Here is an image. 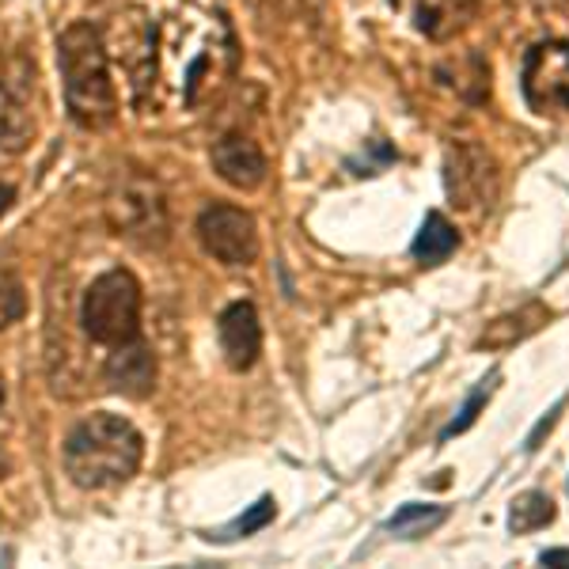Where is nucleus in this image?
Returning a JSON list of instances; mask_svg holds the SVG:
<instances>
[{
    "mask_svg": "<svg viewBox=\"0 0 569 569\" xmlns=\"http://www.w3.org/2000/svg\"><path fill=\"white\" fill-rule=\"evenodd\" d=\"M114 34H118L114 58L126 72V80H130L133 103L144 107L156 91V23L144 20L141 8H130V12L114 20Z\"/></svg>",
    "mask_w": 569,
    "mask_h": 569,
    "instance_id": "6e6552de",
    "label": "nucleus"
},
{
    "mask_svg": "<svg viewBox=\"0 0 569 569\" xmlns=\"http://www.w3.org/2000/svg\"><path fill=\"white\" fill-rule=\"evenodd\" d=\"M493 380H498V372H490V380H482L479 388H475L471 395H467V402H463L460 418H452V421H448V426H445V433H440V437L448 440V437H456V433H467V429L475 426V418H479V410L486 407V399H490V395H493Z\"/></svg>",
    "mask_w": 569,
    "mask_h": 569,
    "instance_id": "6ab92c4d",
    "label": "nucleus"
},
{
    "mask_svg": "<svg viewBox=\"0 0 569 569\" xmlns=\"http://www.w3.org/2000/svg\"><path fill=\"white\" fill-rule=\"evenodd\" d=\"M0 407H4V376H0Z\"/></svg>",
    "mask_w": 569,
    "mask_h": 569,
    "instance_id": "393cba45",
    "label": "nucleus"
},
{
    "mask_svg": "<svg viewBox=\"0 0 569 569\" xmlns=\"http://www.w3.org/2000/svg\"><path fill=\"white\" fill-rule=\"evenodd\" d=\"M58 66L69 118L80 130H107L118 118V91L110 80V50L99 27L69 23L58 39Z\"/></svg>",
    "mask_w": 569,
    "mask_h": 569,
    "instance_id": "7ed1b4c3",
    "label": "nucleus"
},
{
    "mask_svg": "<svg viewBox=\"0 0 569 569\" xmlns=\"http://www.w3.org/2000/svg\"><path fill=\"white\" fill-rule=\"evenodd\" d=\"M555 520V501L547 498L543 490H528L520 498H512L509 505V531L512 536H528V531H539Z\"/></svg>",
    "mask_w": 569,
    "mask_h": 569,
    "instance_id": "f3484780",
    "label": "nucleus"
},
{
    "mask_svg": "<svg viewBox=\"0 0 569 569\" xmlns=\"http://www.w3.org/2000/svg\"><path fill=\"white\" fill-rule=\"evenodd\" d=\"M12 198H16V190H12V187H0V213H4V209L12 206Z\"/></svg>",
    "mask_w": 569,
    "mask_h": 569,
    "instance_id": "b1692460",
    "label": "nucleus"
},
{
    "mask_svg": "<svg viewBox=\"0 0 569 569\" xmlns=\"http://www.w3.org/2000/svg\"><path fill=\"white\" fill-rule=\"evenodd\" d=\"M547 319H550V311L539 305V300H531V305H520L517 311H505V316L490 319L479 338V346L482 350H509V346H517L536 335Z\"/></svg>",
    "mask_w": 569,
    "mask_h": 569,
    "instance_id": "ddd939ff",
    "label": "nucleus"
},
{
    "mask_svg": "<svg viewBox=\"0 0 569 569\" xmlns=\"http://www.w3.org/2000/svg\"><path fill=\"white\" fill-rule=\"evenodd\" d=\"M539 562H543V566H569V547L543 550V555H539Z\"/></svg>",
    "mask_w": 569,
    "mask_h": 569,
    "instance_id": "5701e85b",
    "label": "nucleus"
},
{
    "mask_svg": "<svg viewBox=\"0 0 569 569\" xmlns=\"http://www.w3.org/2000/svg\"><path fill=\"white\" fill-rule=\"evenodd\" d=\"M107 220L114 228V236L130 240L144 251H160L171 240V217H168V198H163L160 182L149 176H122L107 194Z\"/></svg>",
    "mask_w": 569,
    "mask_h": 569,
    "instance_id": "39448f33",
    "label": "nucleus"
},
{
    "mask_svg": "<svg viewBox=\"0 0 569 569\" xmlns=\"http://www.w3.org/2000/svg\"><path fill=\"white\" fill-rule=\"evenodd\" d=\"M31 137L34 122L27 107L8 88H0V156H20L31 144Z\"/></svg>",
    "mask_w": 569,
    "mask_h": 569,
    "instance_id": "dca6fc26",
    "label": "nucleus"
},
{
    "mask_svg": "<svg viewBox=\"0 0 569 569\" xmlns=\"http://www.w3.org/2000/svg\"><path fill=\"white\" fill-rule=\"evenodd\" d=\"M448 194L463 209H490L493 194H498V176H493L490 156L475 149V144H460V149L448 152Z\"/></svg>",
    "mask_w": 569,
    "mask_h": 569,
    "instance_id": "1a4fd4ad",
    "label": "nucleus"
},
{
    "mask_svg": "<svg viewBox=\"0 0 569 569\" xmlns=\"http://www.w3.org/2000/svg\"><path fill=\"white\" fill-rule=\"evenodd\" d=\"M520 91L536 114H569V42H539L520 69Z\"/></svg>",
    "mask_w": 569,
    "mask_h": 569,
    "instance_id": "0eeeda50",
    "label": "nucleus"
},
{
    "mask_svg": "<svg viewBox=\"0 0 569 569\" xmlns=\"http://www.w3.org/2000/svg\"><path fill=\"white\" fill-rule=\"evenodd\" d=\"M562 407H566V399H558V407L550 410V415H547L543 421H539L536 429H531V437H528V452H536V448H539V440H543V433H547L550 426H555V421H558V415H562Z\"/></svg>",
    "mask_w": 569,
    "mask_h": 569,
    "instance_id": "4be33fe9",
    "label": "nucleus"
},
{
    "mask_svg": "<svg viewBox=\"0 0 569 569\" xmlns=\"http://www.w3.org/2000/svg\"><path fill=\"white\" fill-rule=\"evenodd\" d=\"M144 460V437L130 418L88 415L66 437V471L80 490H110L137 475Z\"/></svg>",
    "mask_w": 569,
    "mask_h": 569,
    "instance_id": "f03ea898",
    "label": "nucleus"
},
{
    "mask_svg": "<svg viewBox=\"0 0 569 569\" xmlns=\"http://www.w3.org/2000/svg\"><path fill=\"white\" fill-rule=\"evenodd\" d=\"M198 243L209 259L220 266H254L259 262L262 240H259V220L247 209L228 206V201H213L198 213Z\"/></svg>",
    "mask_w": 569,
    "mask_h": 569,
    "instance_id": "423d86ee",
    "label": "nucleus"
},
{
    "mask_svg": "<svg viewBox=\"0 0 569 569\" xmlns=\"http://www.w3.org/2000/svg\"><path fill=\"white\" fill-rule=\"evenodd\" d=\"M217 338H220V353H224L228 369L232 372L254 369V361H259V353H262V323L251 300H236V305H228L220 311Z\"/></svg>",
    "mask_w": 569,
    "mask_h": 569,
    "instance_id": "9d476101",
    "label": "nucleus"
},
{
    "mask_svg": "<svg viewBox=\"0 0 569 569\" xmlns=\"http://www.w3.org/2000/svg\"><path fill=\"white\" fill-rule=\"evenodd\" d=\"M103 380L110 391L126 395V399H149L156 388V357L144 342H126L114 346L110 353Z\"/></svg>",
    "mask_w": 569,
    "mask_h": 569,
    "instance_id": "f8f14e48",
    "label": "nucleus"
},
{
    "mask_svg": "<svg viewBox=\"0 0 569 569\" xmlns=\"http://www.w3.org/2000/svg\"><path fill=\"white\" fill-rule=\"evenodd\" d=\"M80 327L96 346H126L141 338V281L130 270H107L80 300Z\"/></svg>",
    "mask_w": 569,
    "mask_h": 569,
    "instance_id": "20e7f679",
    "label": "nucleus"
},
{
    "mask_svg": "<svg viewBox=\"0 0 569 569\" xmlns=\"http://www.w3.org/2000/svg\"><path fill=\"white\" fill-rule=\"evenodd\" d=\"M471 20V0H418V31L429 39H452Z\"/></svg>",
    "mask_w": 569,
    "mask_h": 569,
    "instance_id": "2eb2a0df",
    "label": "nucleus"
},
{
    "mask_svg": "<svg viewBox=\"0 0 569 569\" xmlns=\"http://www.w3.org/2000/svg\"><path fill=\"white\" fill-rule=\"evenodd\" d=\"M236 34L224 12H179L156 27V84L182 110H198L236 72Z\"/></svg>",
    "mask_w": 569,
    "mask_h": 569,
    "instance_id": "f257e3e1",
    "label": "nucleus"
},
{
    "mask_svg": "<svg viewBox=\"0 0 569 569\" xmlns=\"http://www.w3.org/2000/svg\"><path fill=\"white\" fill-rule=\"evenodd\" d=\"M273 520V498H262L259 505H251V509L243 512L236 525H228L224 531H220L217 539H236V536H254L259 528H266Z\"/></svg>",
    "mask_w": 569,
    "mask_h": 569,
    "instance_id": "412c9836",
    "label": "nucleus"
},
{
    "mask_svg": "<svg viewBox=\"0 0 569 569\" xmlns=\"http://www.w3.org/2000/svg\"><path fill=\"white\" fill-rule=\"evenodd\" d=\"M23 311H27V297H23L20 278H12V273H0V330L20 323Z\"/></svg>",
    "mask_w": 569,
    "mask_h": 569,
    "instance_id": "aec40b11",
    "label": "nucleus"
},
{
    "mask_svg": "<svg viewBox=\"0 0 569 569\" xmlns=\"http://www.w3.org/2000/svg\"><path fill=\"white\" fill-rule=\"evenodd\" d=\"M213 171L236 190H259L266 182V152L247 133H224L213 141Z\"/></svg>",
    "mask_w": 569,
    "mask_h": 569,
    "instance_id": "9b49d317",
    "label": "nucleus"
},
{
    "mask_svg": "<svg viewBox=\"0 0 569 569\" xmlns=\"http://www.w3.org/2000/svg\"><path fill=\"white\" fill-rule=\"evenodd\" d=\"M460 247V232H456V224L448 220L445 213H426V220H421V232L415 240V259L421 266H440L448 259V254Z\"/></svg>",
    "mask_w": 569,
    "mask_h": 569,
    "instance_id": "4468645a",
    "label": "nucleus"
},
{
    "mask_svg": "<svg viewBox=\"0 0 569 569\" xmlns=\"http://www.w3.org/2000/svg\"><path fill=\"white\" fill-rule=\"evenodd\" d=\"M440 520H445V509H437V505H402L388 528L399 531V536H421V531H429Z\"/></svg>",
    "mask_w": 569,
    "mask_h": 569,
    "instance_id": "a211bd4d",
    "label": "nucleus"
}]
</instances>
